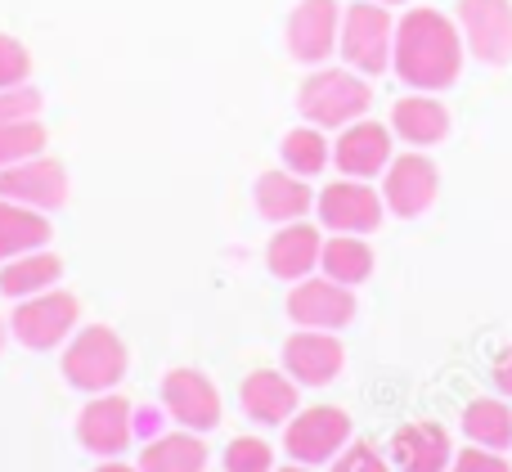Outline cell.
Masks as SVG:
<instances>
[{"label":"cell","mask_w":512,"mask_h":472,"mask_svg":"<svg viewBox=\"0 0 512 472\" xmlns=\"http://www.w3.org/2000/svg\"><path fill=\"white\" fill-rule=\"evenodd\" d=\"M463 32L441 9H409L396 23V45H391V68L409 90L441 95L463 72Z\"/></svg>","instance_id":"6da1fadb"},{"label":"cell","mask_w":512,"mask_h":472,"mask_svg":"<svg viewBox=\"0 0 512 472\" xmlns=\"http://www.w3.org/2000/svg\"><path fill=\"white\" fill-rule=\"evenodd\" d=\"M373 104V86L355 68H315L297 90V113L319 131H342L360 122Z\"/></svg>","instance_id":"7a4b0ae2"},{"label":"cell","mask_w":512,"mask_h":472,"mask_svg":"<svg viewBox=\"0 0 512 472\" xmlns=\"http://www.w3.org/2000/svg\"><path fill=\"white\" fill-rule=\"evenodd\" d=\"M126 369H131L126 342L117 338V329H108V324H86V329H77L68 338L63 378H68V387H77V392H86V396L113 392L126 378Z\"/></svg>","instance_id":"3957f363"},{"label":"cell","mask_w":512,"mask_h":472,"mask_svg":"<svg viewBox=\"0 0 512 472\" xmlns=\"http://www.w3.org/2000/svg\"><path fill=\"white\" fill-rule=\"evenodd\" d=\"M391 45H396V18L378 0H355L342 9V32H337V50H342L346 68L364 72V77H382L391 68Z\"/></svg>","instance_id":"277c9868"},{"label":"cell","mask_w":512,"mask_h":472,"mask_svg":"<svg viewBox=\"0 0 512 472\" xmlns=\"http://www.w3.org/2000/svg\"><path fill=\"white\" fill-rule=\"evenodd\" d=\"M77 320H81V302L68 288H50V293L23 297V302H14V311H9V329H14V338L23 342L27 351L63 347V342L77 333Z\"/></svg>","instance_id":"5b68a950"},{"label":"cell","mask_w":512,"mask_h":472,"mask_svg":"<svg viewBox=\"0 0 512 472\" xmlns=\"http://www.w3.org/2000/svg\"><path fill=\"white\" fill-rule=\"evenodd\" d=\"M346 446H351V414L337 405H310L283 423V450L292 455V464H333Z\"/></svg>","instance_id":"8992f818"},{"label":"cell","mask_w":512,"mask_h":472,"mask_svg":"<svg viewBox=\"0 0 512 472\" xmlns=\"http://www.w3.org/2000/svg\"><path fill=\"white\" fill-rule=\"evenodd\" d=\"M315 212H319V225L333 234H373L382 225V216H387V203H382V194L373 185L342 176L319 189Z\"/></svg>","instance_id":"52a82bcc"},{"label":"cell","mask_w":512,"mask_h":472,"mask_svg":"<svg viewBox=\"0 0 512 472\" xmlns=\"http://www.w3.org/2000/svg\"><path fill=\"white\" fill-rule=\"evenodd\" d=\"M436 194H441V171H436V162L418 149L391 158L387 171H382V203H387V212L400 216V221L423 216L427 207L436 203Z\"/></svg>","instance_id":"ba28073f"},{"label":"cell","mask_w":512,"mask_h":472,"mask_svg":"<svg viewBox=\"0 0 512 472\" xmlns=\"http://www.w3.org/2000/svg\"><path fill=\"white\" fill-rule=\"evenodd\" d=\"M459 32L486 68L512 63V0H459Z\"/></svg>","instance_id":"9c48e42d"},{"label":"cell","mask_w":512,"mask_h":472,"mask_svg":"<svg viewBox=\"0 0 512 472\" xmlns=\"http://www.w3.org/2000/svg\"><path fill=\"white\" fill-rule=\"evenodd\" d=\"M337 32H342V5L337 0H297L288 27H283V41H288V54L297 63L319 68V63L333 59Z\"/></svg>","instance_id":"30bf717a"},{"label":"cell","mask_w":512,"mask_h":472,"mask_svg":"<svg viewBox=\"0 0 512 472\" xmlns=\"http://www.w3.org/2000/svg\"><path fill=\"white\" fill-rule=\"evenodd\" d=\"M288 320L297 329H324V333H337L355 320V293L346 284L328 275H306L292 284L288 293Z\"/></svg>","instance_id":"8fae6325"},{"label":"cell","mask_w":512,"mask_h":472,"mask_svg":"<svg viewBox=\"0 0 512 472\" xmlns=\"http://www.w3.org/2000/svg\"><path fill=\"white\" fill-rule=\"evenodd\" d=\"M162 414L185 432H212L221 423V392L198 369H171L162 378Z\"/></svg>","instance_id":"7c38bea8"},{"label":"cell","mask_w":512,"mask_h":472,"mask_svg":"<svg viewBox=\"0 0 512 472\" xmlns=\"http://www.w3.org/2000/svg\"><path fill=\"white\" fill-rule=\"evenodd\" d=\"M0 198H14V203L32 207V212H59L68 203V167L45 153L14 167H0Z\"/></svg>","instance_id":"4fadbf2b"},{"label":"cell","mask_w":512,"mask_h":472,"mask_svg":"<svg viewBox=\"0 0 512 472\" xmlns=\"http://www.w3.org/2000/svg\"><path fill=\"white\" fill-rule=\"evenodd\" d=\"M131 437H135V410L117 392H99L77 414V441L99 459H117L131 446Z\"/></svg>","instance_id":"5bb4252c"},{"label":"cell","mask_w":512,"mask_h":472,"mask_svg":"<svg viewBox=\"0 0 512 472\" xmlns=\"http://www.w3.org/2000/svg\"><path fill=\"white\" fill-rule=\"evenodd\" d=\"M346 365V351L337 333L324 329H297L283 342V374L297 387H328Z\"/></svg>","instance_id":"9a60e30c"},{"label":"cell","mask_w":512,"mask_h":472,"mask_svg":"<svg viewBox=\"0 0 512 472\" xmlns=\"http://www.w3.org/2000/svg\"><path fill=\"white\" fill-rule=\"evenodd\" d=\"M391 162V126L382 122H369V117H360V122L342 126L333 140V167L342 171V176L351 180H373L382 176Z\"/></svg>","instance_id":"2e32d148"},{"label":"cell","mask_w":512,"mask_h":472,"mask_svg":"<svg viewBox=\"0 0 512 472\" xmlns=\"http://www.w3.org/2000/svg\"><path fill=\"white\" fill-rule=\"evenodd\" d=\"M239 405L256 428H283V423L297 414L301 396H297V383H292L288 374H279V369H256V374L243 378Z\"/></svg>","instance_id":"e0dca14e"},{"label":"cell","mask_w":512,"mask_h":472,"mask_svg":"<svg viewBox=\"0 0 512 472\" xmlns=\"http://www.w3.org/2000/svg\"><path fill=\"white\" fill-rule=\"evenodd\" d=\"M319 252H324V239H319V230L310 221H288L274 230V239L265 243V266H270L274 279H288V284H297V279L315 275L319 270Z\"/></svg>","instance_id":"ac0fdd59"},{"label":"cell","mask_w":512,"mask_h":472,"mask_svg":"<svg viewBox=\"0 0 512 472\" xmlns=\"http://www.w3.org/2000/svg\"><path fill=\"white\" fill-rule=\"evenodd\" d=\"M391 464L400 472H450L454 437L441 423H405L391 437Z\"/></svg>","instance_id":"d6986e66"},{"label":"cell","mask_w":512,"mask_h":472,"mask_svg":"<svg viewBox=\"0 0 512 472\" xmlns=\"http://www.w3.org/2000/svg\"><path fill=\"white\" fill-rule=\"evenodd\" d=\"M256 212L265 216V221L274 225H288V221H306V212L315 207V189L306 185V176H297V171L279 167V171H261L256 176Z\"/></svg>","instance_id":"ffe728a7"},{"label":"cell","mask_w":512,"mask_h":472,"mask_svg":"<svg viewBox=\"0 0 512 472\" xmlns=\"http://www.w3.org/2000/svg\"><path fill=\"white\" fill-rule=\"evenodd\" d=\"M391 135H400L409 149H432L450 135V108L427 90H414V95L396 99V108H391Z\"/></svg>","instance_id":"44dd1931"},{"label":"cell","mask_w":512,"mask_h":472,"mask_svg":"<svg viewBox=\"0 0 512 472\" xmlns=\"http://www.w3.org/2000/svg\"><path fill=\"white\" fill-rule=\"evenodd\" d=\"M63 279V261L54 252L36 248V252H23V257H9L0 266V293L9 302H23V297H36V293H50L59 288Z\"/></svg>","instance_id":"7402d4cb"},{"label":"cell","mask_w":512,"mask_h":472,"mask_svg":"<svg viewBox=\"0 0 512 472\" xmlns=\"http://www.w3.org/2000/svg\"><path fill=\"white\" fill-rule=\"evenodd\" d=\"M140 472H207V446L198 432H167L153 437L140 455Z\"/></svg>","instance_id":"603a6c76"},{"label":"cell","mask_w":512,"mask_h":472,"mask_svg":"<svg viewBox=\"0 0 512 472\" xmlns=\"http://www.w3.org/2000/svg\"><path fill=\"white\" fill-rule=\"evenodd\" d=\"M50 243V221L45 212H32V207L14 203V198H0V261L23 257V252H36Z\"/></svg>","instance_id":"cb8c5ba5"},{"label":"cell","mask_w":512,"mask_h":472,"mask_svg":"<svg viewBox=\"0 0 512 472\" xmlns=\"http://www.w3.org/2000/svg\"><path fill=\"white\" fill-rule=\"evenodd\" d=\"M319 270L346 288H360L373 275V248L364 243V234H333V239H324Z\"/></svg>","instance_id":"d4e9b609"},{"label":"cell","mask_w":512,"mask_h":472,"mask_svg":"<svg viewBox=\"0 0 512 472\" xmlns=\"http://www.w3.org/2000/svg\"><path fill=\"white\" fill-rule=\"evenodd\" d=\"M463 437L472 446H486V450H512V405L495 401V396H481L463 410Z\"/></svg>","instance_id":"484cf974"},{"label":"cell","mask_w":512,"mask_h":472,"mask_svg":"<svg viewBox=\"0 0 512 472\" xmlns=\"http://www.w3.org/2000/svg\"><path fill=\"white\" fill-rule=\"evenodd\" d=\"M279 158L288 171H297V176H319V171L333 162V144H328V135L319 131V126H292L288 135H283L279 144Z\"/></svg>","instance_id":"4316f807"},{"label":"cell","mask_w":512,"mask_h":472,"mask_svg":"<svg viewBox=\"0 0 512 472\" xmlns=\"http://www.w3.org/2000/svg\"><path fill=\"white\" fill-rule=\"evenodd\" d=\"M45 126L41 117H18V122L0 126V167H14V162H27L36 153H45Z\"/></svg>","instance_id":"83f0119b"},{"label":"cell","mask_w":512,"mask_h":472,"mask_svg":"<svg viewBox=\"0 0 512 472\" xmlns=\"http://www.w3.org/2000/svg\"><path fill=\"white\" fill-rule=\"evenodd\" d=\"M221 472H274V450L261 437H234L221 455Z\"/></svg>","instance_id":"f1b7e54d"},{"label":"cell","mask_w":512,"mask_h":472,"mask_svg":"<svg viewBox=\"0 0 512 472\" xmlns=\"http://www.w3.org/2000/svg\"><path fill=\"white\" fill-rule=\"evenodd\" d=\"M32 86V54L18 36L0 32V90H18Z\"/></svg>","instance_id":"f546056e"},{"label":"cell","mask_w":512,"mask_h":472,"mask_svg":"<svg viewBox=\"0 0 512 472\" xmlns=\"http://www.w3.org/2000/svg\"><path fill=\"white\" fill-rule=\"evenodd\" d=\"M328 472H391V464H387L382 450L369 446V441H351V446L328 464Z\"/></svg>","instance_id":"4dcf8cb0"},{"label":"cell","mask_w":512,"mask_h":472,"mask_svg":"<svg viewBox=\"0 0 512 472\" xmlns=\"http://www.w3.org/2000/svg\"><path fill=\"white\" fill-rule=\"evenodd\" d=\"M450 472H512V468H508V459L499 455V450L468 446V450H454Z\"/></svg>","instance_id":"1f68e13d"},{"label":"cell","mask_w":512,"mask_h":472,"mask_svg":"<svg viewBox=\"0 0 512 472\" xmlns=\"http://www.w3.org/2000/svg\"><path fill=\"white\" fill-rule=\"evenodd\" d=\"M41 113V95L32 86H18V90H0V126L18 122V117H36Z\"/></svg>","instance_id":"d6a6232c"},{"label":"cell","mask_w":512,"mask_h":472,"mask_svg":"<svg viewBox=\"0 0 512 472\" xmlns=\"http://www.w3.org/2000/svg\"><path fill=\"white\" fill-rule=\"evenodd\" d=\"M490 374H495L499 396H512V347L499 351V356H495V369H490Z\"/></svg>","instance_id":"836d02e7"},{"label":"cell","mask_w":512,"mask_h":472,"mask_svg":"<svg viewBox=\"0 0 512 472\" xmlns=\"http://www.w3.org/2000/svg\"><path fill=\"white\" fill-rule=\"evenodd\" d=\"M95 472H140V468H131V464H122V459H104Z\"/></svg>","instance_id":"e575fe53"},{"label":"cell","mask_w":512,"mask_h":472,"mask_svg":"<svg viewBox=\"0 0 512 472\" xmlns=\"http://www.w3.org/2000/svg\"><path fill=\"white\" fill-rule=\"evenodd\" d=\"M9 338H14V329H9V315H0V351H5Z\"/></svg>","instance_id":"d590c367"},{"label":"cell","mask_w":512,"mask_h":472,"mask_svg":"<svg viewBox=\"0 0 512 472\" xmlns=\"http://www.w3.org/2000/svg\"><path fill=\"white\" fill-rule=\"evenodd\" d=\"M279 472H310L306 464H288V468H279Z\"/></svg>","instance_id":"8d00e7d4"},{"label":"cell","mask_w":512,"mask_h":472,"mask_svg":"<svg viewBox=\"0 0 512 472\" xmlns=\"http://www.w3.org/2000/svg\"><path fill=\"white\" fill-rule=\"evenodd\" d=\"M378 5H405V0H378Z\"/></svg>","instance_id":"74e56055"}]
</instances>
